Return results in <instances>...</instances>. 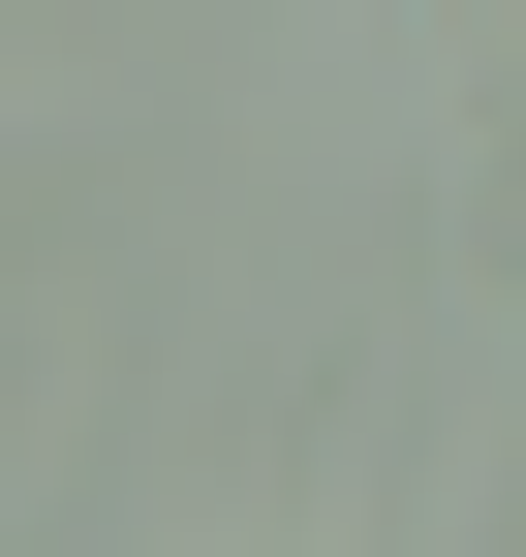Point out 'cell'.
<instances>
[{
	"label": "cell",
	"instance_id": "obj_1",
	"mask_svg": "<svg viewBox=\"0 0 526 557\" xmlns=\"http://www.w3.org/2000/svg\"><path fill=\"white\" fill-rule=\"evenodd\" d=\"M0 248H32V156H0Z\"/></svg>",
	"mask_w": 526,
	"mask_h": 557
}]
</instances>
